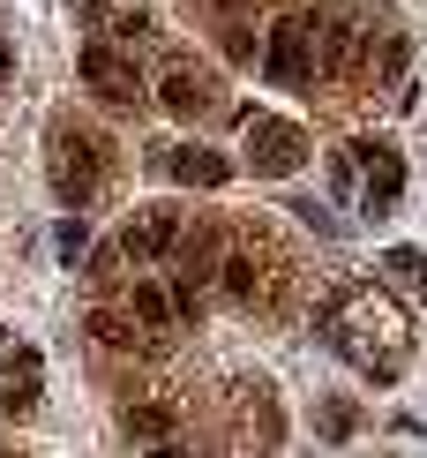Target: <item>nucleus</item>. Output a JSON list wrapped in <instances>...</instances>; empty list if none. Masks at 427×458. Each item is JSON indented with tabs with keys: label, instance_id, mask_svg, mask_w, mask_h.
<instances>
[{
	"label": "nucleus",
	"instance_id": "obj_5",
	"mask_svg": "<svg viewBox=\"0 0 427 458\" xmlns=\"http://www.w3.org/2000/svg\"><path fill=\"white\" fill-rule=\"evenodd\" d=\"M180 211H135L128 225H121V256L128 263H150V256H172V241H180Z\"/></svg>",
	"mask_w": 427,
	"mask_h": 458
},
{
	"label": "nucleus",
	"instance_id": "obj_4",
	"mask_svg": "<svg viewBox=\"0 0 427 458\" xmlns=\"http://www.w3.org/2000/svg\"><path fill=\"white\" fill-rule=\"evenodd\" d=\"M307 158V136L285 121H247V165L255 174H293V165Z\"/></svg>",
	"mask_w": 427,
	"mask_h": 458
},
{
	"label": "nucleus",
	"instance_id": "obj_1",
	"mask_svg": "<svg viewBox=\"0 0 427 458\" xmlns=\"http://www.w3.org/2000/svg\"><path fill=\"white\" fill-rule=\"evenodd\" d=\"M53 188H61V203H90L98 196V181H105V143L98 136H83L75 121L53 128Z\"/></svg>",
	"mask_w": 427,
	"mask_h": 458
},
{
	"label": "nucleus",
	"instance_id": "obj_3",
	"mask_svg": "<svg viewBox=\"0 0 427 458\" xmlns=\"http://www.w3.org/2000/svg\"><path fill=\"white\" fill-rule=\"evenodd\" d=\"M75 75H83V90H90V98H105V106H135V98H143L135 61H128L121 46H83V53H75Z\"/></svg>",
	"mask_w": 427,
	"mask_h": 458
},
{
	"label": "nucleus",
	"instance_id": "obj_12",
	"mask_svg": "<svg viewBox=\"0 0 427 458\" xmlns=\"http://www.w3.org/2000/svg\"><path fill=\"white\" fill-rule=\"evenodd\" d=\"M165 174H172V181H188V188H218L232 165L218 158V150H172V158H165Z\"/></svg>",
	"mask_w": 427,
	"mask_h": 458
},
{
	"label": "nucleus",
	"instance_id": "obj_2",
	"mask_svg": "<svg viewBox=\"0 0 427 458\" xmlns=\"http://www.w3.org/2000/svg\"><path fill=\"white\" fill-rule=\"evenodd\" d=\"M263 68L278 75V83H307V75L322 68V23H315L307 8H293V15L278 23V38L263 46Z\"/></svg>",
	"mask_w": 427,
	"mask_h": 458
},
{
	"label": "nucleus",
	"instance_id": "obj_17",
	"mask_svg": "<svg viewBox=\"0 0 427 458\" xmlns=\"http://www.w3.org/2000/svg\"><path fill=\"white\" fill-rule=\"evenodd\" d=\"M8 68H15V53H8V46H0V75H8Z\"/></svg>",
	"mask_w": 427,
	"mask_h": 458
},
{
	"label": "nucleus",
	"instance_id": "obj_15",
	"mask_svg": "<svg viewBox=\"0 0 427 458\" xmlns=\"http://www.w3.org/2000/svg\"><path fill=\"white\" fill-rule=\"evenodd\" d=\"M390 271H398V278H427V263H420V248H390Z\"/></svg>",
	"mask_w": 427,
	"mask_h": 458
},
{
	"label": "nucleus",
	"instance_id": "obj_14",
	"mask_svg": "<svg viewBox=\"0 0 427 458\" xmlns=\"http://www.w3.org/2000/svg\"><path fill=\"white\" fill-rule=\"evenodd\" d=\"M330 188H338V196H353V188H360V158H353V150L330 158Z\"/></svg>",
	"mask_w": 427,
	"mask_h": 458
},
{
	"label": "nucleus",
	"instance_id": "obj_7",
	"mask_svg": "<svg viewBox=\"0 0 427 458\" xmlns=\"http://www.w3.org/2000/svg\"><path fill=\"white\" fill-rule=\"evenodd\" d=\"M263 278H270V271H263V256H255V233H247L240 248H225V263H218V285H225L232 301H263V293H270Z\"/></svg>",
	"mask_w": 427,
	"mask_h": 458
},
{
	"label": "nucleus",
	"instance_id": "obj_8",
	"mask_svg": "<svg viewBox=\"0 0 427 458\" xmlns=\"http://www.w3.org/2000/svg\"><path fill=\"white\" fill-rule=\"evenodd\" d=\"M128 316H135V323H143V331H150V338H165V331H172V323H180V301H172V293H165V285H128Z\"/></svg>",
	"mask_w": 427,
	"mask_h": 458
},
{
	"label": "nucleus",
	"instance_id": "obj_16",
	"mask_svg": "<svg viewBox=\"0 0 427 458\" xmlns=\"http://www.w3.org/2000/svg\"><path fill=\"white\" fill-rule=\"evenodd\" d=\"M83 248H90V233H83V225H61V256L75 263V256H83Z\"/></svg>",
	"mask_w": 427,
	"mask_h": 458
},
{
	"label": "nucleus",
	"instance_id": "obj_10",
	"mask_svg": "<svg viewBox=\"0 0 427 458\" xmlns=\"http://www.w3.org/2000/svg\"><path fill=\"white\" fill-rule=\"evenodd\" d=\"M30 398H38V353L23 346L8 360V376H0V413H30Z\"/></svg>",
	"mask_w": 427,
	"mask_h": 458
},
{
	"label": "nucleus",
	"instance_id": "obj_11",
	"mask_svg": "<svg viewBox=\"0 0 427 458\" xmlns=\"http://www.w3.org/2000/svg\"><path fill=\"white\" fill-rule=\"evenodd\" d=\"M367 211H390L398 203V181H405V165H398V150H367Z\"/></svg>",
	"mask_w": 427,
	"mask_h": 458
},
{
	"label": "nucleus",
	"instance_id": "obj_13",
	"mask_svg": "<svg viewBox=\"0 0 427 458\" xmlns=\"http://www.w3.org/2000/svg\"><path fill=\"white\" fill-rule=\"evenodd\" d=\"M128 436H135V444H172V413H165V406L128 413Z\"/></svg>",
	"mask_w": 427,
	"mask_h": 458
},
{
	"label": "nucleus",
	"instance_id": "obj_9",
	"mask_svg": "<svg viewBox=\"0 0 427 458\" xmlns=\"http://www.w3.org/2000/svg\"><path fill=\"white\" fill-rule=\"evenodd\" d=\"M83 331L98 338L105 353H128V346H143V323H135L128 309H90V316H83Z\"/></svg>",
	"mask_w": 427,
	"mask_h": 458
},
{
	"label": "nucleus",
	"instance_id": "obj_6",
	"mask_svg": "<svg viewBox=\"0 0 427 458\" xmlns=\"http://www.w3.org/2000/svg\"><path fill=\"white\" fill-rule=\"evenodd\" d=\"M158 106L172 113V121H203V113H218V83H210V75H196V68H165Z\"/></svg>",
	"mask_w": 427,
	"mask_h": 458
}]
</instances>
